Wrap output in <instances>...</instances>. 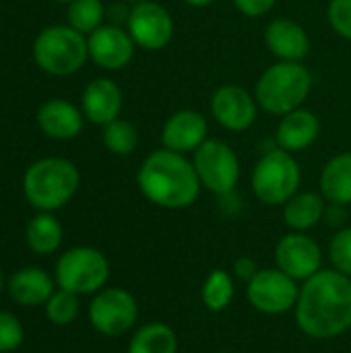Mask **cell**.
Instances as JSON below:
<instances>
[{"mask_svg":"<svg viewBox=\"0 0 351 353\" xmlns=\"http://www.w3.org/2000/svg\"><path fill=\"white\" fill-rule=\"evenodd\" d=\"M298 329L310 339H335L351 329V277L321 269L300 285L294 308Z\"/></svg>","mask_w":351,"mask_h":353,"instance_id":"cell-1","label":"cell"},{"mask_svg":"<svg viewBox=\"0 0 351 353\" xmlns=\"http://www.w3.org/2000/svg\"><path fill=\"white\" fill-rule=\"evenodd\" d=\"M137 184L149 203L168 211L188 209L197 203L203 188L192 159L166 147L143 159L137 174Z\"/></svg>","mask_w":351,"mask_h":353,"instance_id":"cell-2","label":"cell"},{"mask_svg":"<svg viewBox=\"0 0 351 353\" xmlns=\"http://www.w3.org/2000/svg\"><path fill=\"white\" fill-rule=\"evenodd\" d=\"M81 174L70 159L43 157L31 163L23 176V194L37 211H58L72 201Z\"/></svg>","mask_w":351,"mask_h":353,"instance_id":"cell-3","label":"cell"},{"mask_svg":"<svg viewBox=\"0 0 351 353\" xmlns=\"http://www.w3.org/2000/svg\"><path fill=\"white\" fill-rule=\"evenodd\" d=\"M312 91V72L304 62H275L257 81L254 97L271 116H285L304 105Z\"/></svg>","mask_w":351,"mask_h":353,"instance_id":"cell-4","label":"cell"},{"mask_svg":"<svg viewBox=\"0 0 351 353\" xmlns=\"http://www.w3.org/2000/svg\"><path fill=\"white\" fill-rule=\"evenodd\" d=\"M87 58V35L79 33L70 25H50L41 29L33 41L35 64L54 77L74 74L85 66Z\"/></svg>","mask_w":351,"mask_h":353,"instance_id":"cell-5","label":"cell"},{"mask_svg":"<svg viewBox=\"0 0 351 353\" xmlns=\"http://www.w3.org/2000/svg\"><path fill=\"white\" fill-rule=\"evenodd\" d=\"M302 170L294 157L281 147L267 149L257 161L250 186L254 196L269 207H283L296 192H300Z\"/></svg>","mask_w":351,"mask_h":353,"instance_id":"cell-6","label":"cell"},{"mask_svg":"<svg viewBox=\"0 0 351 353\" xmlns=\"http://www.w3.org/2000/svg\"><path fill=\"white\" fill-rule=\"evenodd\" d=\"M56 285L77 296L97 294L110 279V263L103 252L91 246H74L66 250L54 271Z\"/></svg>","mask_w":351,"mask_h":353,"instance_id":"cell-7","label":"cell"},{"mask_svg":"<svg viewBox=\"0 0 351 353\" xmlns=\"http://www.w3.org/2000/svg\"><path fill=\"white\" fill-rule=\"evenodd\" d=\"M192 165L201 180V186L215 196L230 194L240 182V159L236 151L219 139H207L194 153Z\"/></svg>","mask_w":351,"mask_h":353,"instance_id":"cell-8","label":"cell"},{"mask_svg":"<svg viewBox=\"0 0 351 353\" xmlns=\"http://www.w3.org/2000/svg\"><path fill=\"white\" fill-rule=\"evenodd\" d=\"M139 319V302L124 288H103L89 304L91 327L106 337L126 335Z\"/></svg>","mask_w":351,"mask_h":353,"instance_id":"cell-9","label":"cell"},{"mask_svg":"<svg viewBox=\"0 0 351 353\" xmlns=\"http://www.w3.org/2000/svg\"><path fill=\"white\" fill-rule=\"evenodd\" d=\"M300 283L285 275L281 269H261L248 283H246V300L250 306L269 316H279L292 312L298 304Z\"/></svg>","mask_w":351,"mask_h":353,"instance_id":"cell-10","label":"cell"},{"mask_svg":"<svg viewBox=\"0 0 351 353\" xmlns=\"http://www.w3.org/2000/svg\"><path fill=\"white\" fill-rule=\"evenodd\" d=\"M126 31L139 48L147 52H159L168 48L174 37V19L170 10L155 0L132 4Z\"/></svg>","mask_w":351,"mask_h":353,"instance_id":"cell-11","label":"cell"},{"mask_svg":"<svg viewBox=\"0 0 351 353\" xmlns=\"http://www.w3.org/2000/svg\"><path fill=\"white\" fill-rule=\"evenodd\" d=\"M209 110L221 128L232 132H244L257 122L259 103L254 93H250L242 85L228 83L213 91Z\"/></svg>","mask_w":351,"mask_h":353,"instance_id":"cell-12","label":"cell"},{"mask_svg":"<svg viewBox=\"0 0 351 353\" xmlns=\"http://www.w3.org/2000/svg\"><path fill=\"white\" fill-rule=\"evenodd\" d=\"M321 265L323 250L317 240H312L304 232H290L275 246V267L298 283H304L312 275H317L321 271Z\"/></svg>","mask_w":351,"mask_h":353,"instance_id":"cell-13","label":"cell"},{"mask_svg":"<svg viewBox=\"0 0 351 353\" xmlns=\"http://www.w3.org/2000/svg\"><path fill=\"white\" fill-rule=\"evenodd\" d=\"M89 58L103 70H122L130 64L137 43L120 25H101L87 35Z\"/></svg>","mask_w":351,"mask_h":353,"instance_id":"cell-14","label":"cell"},{"mask_svg":"<svg viewBox=\"0 0 351 353\" xmlns=\"http://www.w3.org/2000/svg\"><path fill=\"white\" fill-rule=\"evenodd\" d=\"M209 139V122L197 110L174 112L161 128V145L176 153H194Z\"/></svg>","mask_w":351,"mask_h":353,"instance_id":"cell-15","label":"cell"},{"mask_svg":"<svg viewBox=\"0 0 351 353\" xmlns=\"http://www.w3.org/2000/svg\"><path fill=\"white\" fill-rule=\"evenodd\" d=\"M122 89L116 81L101 77L93 79L81 95V112L85 120L97 126H106L112 120L120 118L122 112Z\"/></svg>","mask_w":351,"mask_h":353,"instance_id":"cell-16","label":"cell"},{"mask_svg":"<svg viewBox=\"0 0 351 353\" xmlns=\"http://www.w3.org/2000/svg\"><path fill=\"white\" fill-rule=\"evenodd\" d=\"M265 43L281 62H304L310 54V35L294 19H273L265 29Z\"/></svg>","mask_w":351,"mask_h":353,"instance_id":"cell-17","label":"cell"},{"mask_svg":"<svg viewBox=\"0 0 351 353\" xmlns=\"http://www.w3.org/2000/svg\"><path fill=\"white\" fill-rule=\"evenodd\" d=\"M321 134V120L312 110L298 108L281 116L275 130V145L288 153H302L310 149Z\"/></svg>","mask_w":351,"mask_h":353,"instance_id":"cell-18","label":"cell"},{"mask_svg":"<svg viewBox=\"0 0 351 353\" xmlns=\"http://www.w3.org/2000/svg\"><path fill=\"white\" fill-rule=\"evenodd\" d=\"M85 116L66 99H50L37 110V124L46 137L56 141H70L81 134Z\"/></svg>","mask_w":351,"mask_h":353,"instance_id":"cell-19","label":"cell"},{"mask_svg":"<svg viewBox=\"0 0 351 353\" xmlns=\"http://www.w3.org/2000/svg\"><path fill=\"white\" fill-rule=\"evenodd\" d=\"M56 292V279H52L39 267L19 269L8 281V296L19 306H46L50 296Z\"/></svg>","mask_w":351,"mask_h":353,"instance_id":"cell-20","label":"cell"},{"mask_svg":"<svg viewBox=\"0 0 351 353\" xmlns=\"http://www.w3.org/2000/svg\"><path fill=\"white\" fill-rule=\"evenodd\" d=\"M327 201L321 192L300 190L283 205V221L292 232H308L325 217Z\"/></svg>","mask_w":351,"mask_h":353,"instance_id":"cell-21","label":"cell"},{"mask_svg":"<svg viewBox=\"0 0 351 353\" xmlns=\"http://www.w3.org/2000/svg\"><path fill=\"white\" fill-rule=\"evenodd\" d=\"M321 194L325 196L327 203H337V205H351V151L337 153L331 157L319 180Z\"/></svg>","mask_w":351,"mask_h":353,"instance_id":"cell-22","label":"cell"},{"mask_svg":"<svg viewBox=\"0 0 351 353\" xmlns=\"http://www.w3.org/2000/svg\"><path fill=\"white\" fill-rule=\"evenodd\" d=\"M62 238H64V232H62L60 221L52 213H46V211H39L35 217H31L25 228L27 246L35 254L56 252L62 244Z\"/></svg>","mask_w":351,"mask_h":353,"instance_id":"cell-23","label":"cell"},{"mask_svg":"<svg viewBox=\"0 0 351 353\" xmlns=\"http://www.w3.org/2000/svg\"><path fill=\"white\" fill-rule=\"evenodd\" d=\"M126 353H178V335L166 323H147L134 331Z\"/></svg>","mask_w":351,"mask_h":353,"instance_id":"cell-24","label":"cell"},{"mask_svg":"<svg viewBox=\"0 0 351 353\" xmlns=\"http://www.w3.org/2000/svg\"><path fill=\"white\" fill-rule=\"evenodd\" d=\"M234 275L225 269H213L203 288H201V300L211 312H223L230 308L234 296H236V283Z\"/></svg>","mask_w":351,"mask_h":353,"instance_id":"cell-25","label":"cell"},{"mask_svg":"<svg viewBox=\"0 0 351 353\" xmlns=\"http://www.w3.org/2000/svg\"><path fill=\"white\" fill-rule=\"evenodd\" d=\"M68 25L77 29L83 35L93 33L101 27V21L106 17V8L101 0H72L68 4Z\"/></svg>","mask_w":351,"mask_h":353,"instance_id":"cell-26","label":"cell"},{"mask_svg":"<svg viewBox=\"0 0 351 353\" xmlns=\"http://www.w3.org/2000/svg\"><path fill=\"white\" fill-rule=\"evenodd\" d=\"M103 145L114 155H130L139 145V132L128 120L116 118L103 126Z\"/></svg>","mask_w":351,"mask_h":353,"instance_id":"cell-27","label":"cell"},{"mask_svg":"<svg viewBox=\"0 0 351 353\" xmlns=\"http://www.w3.org/2000/svg\"><path fill=\"white\" fill-rule=\"evenodd\" d=\"M79 296L66 290H56L46 302V316L56 327H68L79 316Z\"/></svg>","mask_w":351,"mask_h":353,"instance_id":"cell-28","label":"cell"},{"mask_svg":"<svg viewBox=\"0 0 351 353\" xmlns=\"http://www.w3.org/2000/svg\"><path fill=\"white\" fill-rule=\"evenodd\" d=\"M329 261L335 271L351 277V228H341L329 242Z\"/></svg>","mask_w":351,"mask_h":353,"instance_id":"cell-29","label":"cell"},{"mask_svg":"<svg viewBox=\"0 0 351 353\" xmlns=\"http://www.w3.org/2000/svg\"><path fill=\"white\" fill-rule=\"evenodd\" d=\"M23 339H25V329L21 321L10 312L0 310V353L19 350L23 345Z\"/></svg>","mask_w":351,"mask_h":353,"instance_id":"cell-30","label":"cell"},{"mask_svg":"<svg viewBox=\"0 0 351 353\" xmlns=\"http://www.w3.org/2000/svg\"><path fill=\"white\" fill-rule=\"evenodd\" d=\"M327 19L339 37L351 41V0H331L327 6Z\"/></svg>","mask_w":351,"mask_h":353,"instance_id":"cell-31","label":"cell"},{"mask_svg":"<svg viewBox=\"0 0 351 353\" xmlns=\"http://www.w3.org/2000/svg\"><path fill=\"white\" fill-rule=\"evenodd\" d=\"M232 2H234V6H236L242 14H246V17H250V19L265 17V14L271 12L273 6L277 4V0H232Z\"/></svg>","mask_w":351,"mask_h":353,"instance_id":"cell-32","label":"cell"},{"mask_svg":"<svg viewBox=\"0 0 351 353\" xmlns=\"http://www.w3.org/2000/svg\"><path fill=\"white\" fill-rule=\"evenodd\" d=\"M259 271H261V267H259L257 261L250 259V256H238V259L234 261V265H232V275H234L238 281H244V283H248Z\"/></svg>","mask_w":351,"mask_h":353,"instance_id":"cell-33","label":"cell"},{"mask_svg":"<svg viewBox=\"0 0 351 353\" xmlns=\"http://www.w3.org/2000/svg\"><path fill=\"white\" fill-rule=\"evenodd\" d=\"M323 221L333 228L335 232L345 228V221H348V213H345V205H337V203H327V209H325V217Z\"/></svg>","mask_w":351,"mask_h":353,"instance_id":"cell-34","label":"cell"},{"mask_svg":"<svg viewBox=\"0 0 351 353\" xmlns=\"http://www.w3.org/2000/svg\"><path fill=\"white\" fill-rule=\"evenodd\" d=\"M188 6H194V8H205L209 4H213V0H184Z\"/></svg>","mask_w":351,"mask_h":353,"instance_id":"cell-35","label":"cell"},{"mask_svg":"<svg viewBox=\"0 0 351 353\" xmlns=\"http://www.w3.org/2000/svg\"><path fill=\"white\" fill-rule=\"evenodd\" d=\"M126 2H130V4H141V2H149V0H126Z\"/></svg>","mask_w":351,"mask_h":353,"instance_id":"cell-36","label":"cell"},{"mask_svg":"<svg viewBox=\"0 0 351 353\" xmlns=\"http://www.w3.org/2000/svg\"><path fill=\"white\" fill-rule=\"evenodd\" d=\"M2 290H4V277H2V273H0V294H2Z\"/></svg>","mask_w":351,"mask_h":353,"instance_id":"cell-37","label":"cell"},{"mask_svg":"<svg viewBox=\"0 0 351 353\" xmlns=\"http://www.w3.org/2000/svg\"><path fill=\"white\" fill-rule=\"evenodd\" d=\"M54 2H62V4H70L72 0H54Z\"/></svg>","mask_w":351,"mask_h":353,"instance_id":"cell-38","label":"cell"}]
</instances>
